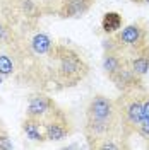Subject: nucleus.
Wrapping results in <instances>:
<instances>
[{"mask_svg":"<svg viewBox=\"0 0 149 150\" xmlns=\"http://www.w3.org/2000/svg\"><path fill=\"white\" fill-rule=\"evenodd\" d=\"M55 48L53 38L39 28V24H17L19 67L14 80L34 91L52 92V60Z\"/></svg>","mask_w":149,"mask_h":150,"instance_id":"f257e3e1","label":"nucleus"},{"mask_svg":"<svg viewBox=\"0 0 149 150\" xmlns=\"http://www.w3.org/2000/svg\"><path fill=\"white\" fill-rule=\"evenodd\" d=\"M60 106L55 103V99L47 91H34L29 94L26 101V116L45 123L58 109Z\"/></svg>","mask_w":149,"mask_h":150,"instance_id":"423d86ee","label":"nucleus"},{"mask_svg":"<svg viewBox=\"0 0 149 150\" xmlns=\"http://www.w3.org/2000/svg\"><path fill=\"white\" fill-rule=\"evenodd\" d=\"M127 63V55H123L118 50H103L101 56V68L103 74L108 77V80Z\"/></svg>","mask_w":149,"mask_h":150,"instance_id":"9d476101","label":"nucleus"},{"mask_svg":"<svg viewBox=\"0 0 149 150\" xmlns=\"http://www.w3.org/2000/svg\"><path fill=\"white\" fill-rule=\"evenodd\" d=\"M120 130H123V126H122L117 99H112L105 94H94L86 106V120L82 128L84 138L89 149L100 138Z\"/></svg>","mask_w":149,"mask_h":150,"instance_id":"f03ea898","label":"nucleus"},{"mask_svg":"<svg viewBox=\"0 0 149 150\" xmlns=\"http://www.w3.org/2000/svg\"><path fill=\"white\" fill-rule=\"evenodd\" d=\"M45 126V137H47V142H60V140H65L67 137L72 135V123L69 120L67 112L58 108L47 121L43 123Z\"/></svg>","mask_w":149,"mask_h":150,"instance_id":"0eeeda50","label":"nucleus"},{"mask_svg":"<svg viewBox=\"0 0 149 150\" xmlns=\"http://www.w3.org/2000/svg\"><path fill=\"white\" fill-rule=\"evenodd\" d=\"M149 45V22L144 19H137L130 24L115 33L112 36H106L103 43V50H118L123 55H130L140 48Z\"/></svg>","mask_w":149,"mask_h":150,"instance_id":"20e7f679","label":"nucleus"},{"mask_svg":"<svg viewBox=\"0 0 149 150\" xmlns=\"http://www.w3.org/2000/svg\"><path fill=\"white\" fill-rule=\"evenodd\" d=\"M16 2H17V0H0V14H2V16H7L10 12V9L14 7Z\"/></svg>","mask_w":149,"mask_h":150,"instance_id":"a211bd4d","label":"nucleus"},{"mask_svg":"<svg viewBox=\"0 0 149 150\" xmlns=\"http://www.w3.org/2000/svg\"><path fill=\"white\" fill-rule=\"evenodd\" d=\"M132 4H137V5H149V0H130Z\"/></svg>","mask_w":149,"mask_h":150,"instance_id":"6ab92c4d","label":"nucleus"},{"mask_svg":"<svg viewBox=\"0 0 149 150\" xmlns=\"http://www.w3.org/2000/svg\"><path fill=\"white\" fill-rule=\"evenodd\" d=\"M96 0H62L58 17L62 19H81L93 9Z\"/></svg>","mask_w":149,"mask_h":150,"instance_id":"1a4fd4ad","label":"nucleus"},{"mask_svg":"<svg viewBox=\"0 0 149 150\" xmlns=\"http://www.w3.org/2000/svg\"><path fill=\"white\" fill-rule=\"evenodd\" d=\"M122 28H123V17H122L120 12L110 10V12H105V14H103L101 31H103L105 36H112L115 33H118Z\"/></svg>","mask_w":149,"mask_h":150,"instance_id":"ddd939ff","label":"nucleus"},{"mask_svg":"<svg viewBox=\"0 0 149 150\" xmlns=\"http://www.w3.org/2000/svg\"><path fill=\"white\" fill-rule=\"evenodd\" d=\"M127 63L132 68V72L144 80V77L149 74V45L130 53L127 56Z\"/></svg>","mask_w":149,"mask_h":150,"instance_id":"9b49d317","label":"nucleus"},{"mask_svg":"<svg viewBox=\"0 0 149 150\" xmlns=\"http://www.w3.org/2000/svg\"><path fill=\"white\" fill-rule=\"evenodd\" d=\"M110 80H112V84L115 85L120 92H127V91H134V89L144 87V80L139 79L137 75L132 72V68L129 67V63H125Z\"/></svg>","mask_w":149,"mask_h":150,"instance_id":"6e6552de","label":"nucleus"},{"mask_svg":"<svg viewBox=\"0 0 149 150\" xmlns=\"http://www.w3.org/2000/svg\"><path fill=\"white\" fill-rule=\"evenodd\" d=\"M142 123H149V92L146 89H144V92H142ZM142 123H140V125H142Z\"/></svg>","mask_w":149,"mask_h":150,"instance_id":"f3484780","label":"nucleus"},{"mask_svg":"<svg viewBox=\"0 0 149 150\" xmlns=\"http://www.w3.org/2000/svg\"><path fill=\"white\" fill-rule=\"evenodd\" d=\"M91 67L75 48L57 43L52 60V85L53 91H64L75 87L86 80Z\"/></svg>","mask_w":149,"mask_h":150,"instance_id":"7ed1b4c3","label":"nucleus"},{"mask_svg":"<svg viewBox=\"0 0 149 150\" xmlns=\"http://www.w3.org/2000/svg\"><path fill=\"white\" fill-rule=\"evenodd\" d=\"M16 34H17V24L0 14V50L7 46L10 41H14Z\"/></svg>","mask_w":149,"mask_h":150,"instance_id":"4468645a","label":"nucleus"},{"mask_svg":"<svg viewBox=\"0 0 149 150\" xmlns=\"http://www.w3.org/2000/svg\"><path fill=\"white\" fill-rule=\"evenodd\" d=\"M144 89L146 87L120 92V96L117 97L122 126L130 137L135 135V130L142 123V92H144Z\"/></svg>","mask_w":149,"mask_h":150,"instance_id":"39448f33","label":"nucleus"},{"mask_svg":"<svg viewBox=\"0 0 149 150\" xmlns=\"http://www.w3.org/2000/svg\"><path fill=\"white\" fill-rule=\"evenodd\" d=\"M43 16H58L62 0H33Z\"/></svg>","mask_w":149,"mask_h":150,"instance_id":"2eb2a0df","label":"nucleus"},{"mask_svg":"<svg viewBox=\"0 0 149 150\" xmlns=\"http://www.w3.org/2000/svg\"><path fill=\"white\" fill-rule=\"evenodd\" d=\"M21 130L24 133V137L28 138L29 142H36V143H43L47 142V137H45V126L43 123L38 121V120H33V118H24V121L21 125Z\"/></svg>","mask_w":149,"mask_h":150,"instance_id":"f8f14e48","label":"nucleus"},{"mask_svg":"<svg viewBox=\"0 0 149 150\" xmlns=\"http://www.w3.org/2000/svg\"><path fill=\"white\" fill-rule=\"evenodd\" d=\"M10 149H14V143L9 137V131L0 123V150H10Z\"/></svg>","mask_w":149,"mask_h":150,"instance_id":"dca6fc26","label":"nucleus"}]
</instances>
